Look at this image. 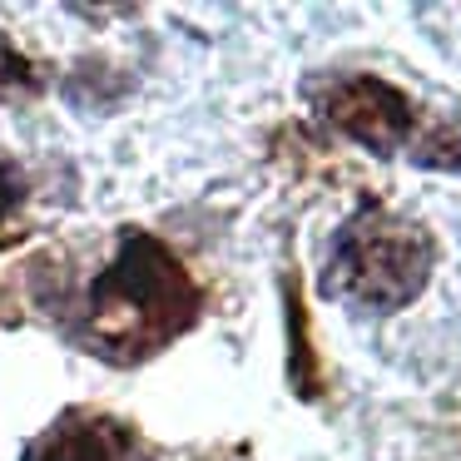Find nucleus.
I'll list each match as a JSON object with an SVG mask.
<instances>
[{
	"instance_id": "nucleus-6",
	"label": "nucleus",
	"mask_w": 461,
	"mask_h": 461,
	"mask_svg": "<svg viewBox=\"0 0 461 461\" xmlns=\"http://www.w3.org/2000/svg\"><path fill=\"white\" fill-rule=\"evenodd\" d=\"M288 328H293V357H288V382L298 397H318V357L308 342V318H303L298 278H288Z\"/></svg>"
},
{
	"instance_id": "nucleus-5",
	"label": "nucleus",
	"mask_w": 461,
	"mask_h": 461,
	"mask_svg": "<svg viewBox=\"0 0 461 461\" xmlns=\"http://www.w3.org/2000/svg\"><path fill=\"white\" fill-rule=\"evenodd\" d=\"M411 164L417 169H437V174H461V110L437 120L431 130H421L411 140Z\"/></svg>"
},
{
	"instance_id": "nucleus-2",
	"label": "nucleus",
	"mask_w": 461,
	"mask_h": 461,
	"mask_svg": "<svg viewBox=\"0 0 461 461\" xmlns=\"http://www.w3.org/2000/svg\"><path fill=\"white\" fill-rule=\"evenodd\" d=\"M437 268V239L421 223L362 203L328 243L322 263V298L362 312H402L421 298Z\"/></svg>"
},
{
	"instance_id": "nucleus-3",
	"label": "nucleus",
	"mask_w": 461,
	"mask_h": 461,
	"mask_svg": "<svg viewBox=\"0 0 461 461\" xmlns=\"http://www.w3.org/2000/svg\"><path fill=\"white\" fill-rule=\"evenodd\" d=\"M312 114L328 124L332 134L372 149L377 159L397 154L402 144L417 140V104L407 90L367 70H322L303 85Z\"/></svg>"
},
{
	"instance_id": "nucleus-1",
	"label": "nucleus",
	"mask_w": 461,
	"mask_h": 461,
	"mask_svg": "<svg viewBox=\"0 0 461 461\" xmlns=\"http://www.w3.org/2000/svg\"><path fill=\"white\" fill-rule=\"evenodd\" d=\"M199 283L154 233L130 229L114 263L90 283L75 338L104 362H144L199 322Z\"/></svg>"
},
{
	"instance_id": "nucleus-7",
	"label": "nucleus",
	"mask_w": 461,
	"mask_h": 461,
	"mask_svg": "<svg viewBox=\"0 0 461 461\" xmlns=\"http://www.w3.org/2000/svg\"><path fill=\"white\" fill-rule=\"evenodd\" d=\"M25 203V174L15 169L5 154H0V229L15 219V209Z\"/></svg>"
},
{
	"instance_id": "nucleus-4",
	"label": "nucleus",
	"mask_w": 461,
	"mask_h": 461,
	"mask_svg": "<svg viewBox=\"0 0 461 461\" xmlns=\"http://www.w3.org/2000/svg\"><path fill=\"white\" fill-rule=\"evenodd\" d=\"M144 441L124 417L65 411L25 447V461H140Z\"/></svg>"
}]
</instances>
